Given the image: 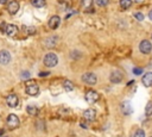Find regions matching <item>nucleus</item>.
Segmentation results:
<instances>
[{"label": "nucleus", "instance_id": "obj_1", "mask_svg": "<svg viewBox=\"0 0 152 137\" xmlns=\"http://www.w3.org/2000/svg\"><path fill=\"white\" fill-rule=\"evenodd\" d=\"M44 64L46 66V67H55L57 63H58V57H57V55L56 54H53V52H48L45 56H44Z\"/></svg>", "mask_w": 152, "mask_h": 137}, {"label": "nucleus", "instance_id": "obj_2", "mask_svg": "<svg viewBox=\"0 0 152 137\" xmlns=\"http://www.w3.org/2000/svg\"><path fill=\"white\" fill-rule=\"evenodd\" d=\"M81 79H82V81L84 83L90 85V86H93V85H95L97 82V77H96V75L94 73H84Z\"/></svg>", "mask_w": 152, "mask_h": 137}, {"label": "nucleus", "instance_id": "obj_3", "mask_svg": "<svg viewBox=\"0 0 152 137\" xmlns=\"http://www.w3.org/2000/svg\"><path fill=\"white\" fill-rule=\"evenodd\" d=\"M6 123H7V126L10 129H17L20 124V120L15 114H10L6 119Z\"/></svg>", "mask_w": 152, "mask_h": 137}, {"label": "nucleus", "instance_id": "obj_4", "mask_svg": "<svg viewBox=\"0 0 152 137\" xmlns=\"http://www.w3.org/2000/svg\"><path fill=\"white\" fill-rule=\"evenodd\" d=\"M86 101L87 102H89V104H94V102H96L99 99H100V95H99V93L97 92H95V91H87L86 92Z\"/></svg>", "mask_w": 152, "mask_h": 137}, {"label": "nucleus", "instance_id": "obj_5", "mask_svg": "<svg viewBox=\"0 0 152 137\" xmlns=\"http://www.w3.org/2000/svg\"><path fill=\"white\" fill-rule=\"evenodd\" d=\"M26 93H27L28 95H31V96L38 95V93H39V87L34 83V81H30V83H27V86H26Z\"/></svg>", "mask_w": 152, "mask_h": 137}, {"label": "nucleus", "instance_id": "obj_6", "mask_svg": "<svg viewBox=\"0 0 152 137\" xmlns=\"http://www.w3.org/2000/svg\"><path fill=\"white\" fill-rule=\"evenodd\" d=\"M139 50H140L142 54H148V52H151V50H152V44H151V42L147 41V39L141 41L140 44H139Z\"/></svg>", "mask_w": 152, "mask_h": 137}, {"label": "nucleus", "instance_id": "obj_7", "mask_svg": "<svg viewBox=\"0 0 152 137\" xmlns=\"http://www.w3.org/2000/svg\"><path fill=\"white\" fill-rule=\"evenodd\" d=\"M122 79H124V75H122L121 71H119V70H114V71L109 75V80H110L112 83H119V82L122 81Z\"/></svg>", "mask_w": 152, "mask_h": 137}, {"label": "nucleus", "instance_id": "obj_8", "mask_svg": "<svg viewBox=\"0 0 152 137\" xmlns=\"http://www.w3.org/2000/svg\"><path fill=\"white\" fill-rule=\"evenodd\" d=\"M11 61V54L7 50H0V64H8Z\"/></svg>", "mask_w": 152, "mask_h": 137}, {"label": "nucleus", "instance_id": "obj_9", "mask_svg": "<svg viewBox=\"0 0 152 137\" xmlns=\"http://www.w3.org/2000/svg\"><path fill=\"white\" fill-rule=\"evenodd\" d=\"M141 82L145 87H151L152 86V71H147L141 77Z\"/></svg>", "mask_w": 152, "mask_h": 137}, {"label": "nucleus", "instance_id": "obj_10", "mask_svg": "<svg viewBox=\"0 0 152 137\" xmlns=\"http://www.w3.org/2000/svg\"><path fill=\"white\" fill-rule=\"evenodd\" d=\"M120 107H121V111H122V113H124V114H131V113H132V111H133L131 102H129V101H127V100L122 101Z\"/></svg>", "mask_w": 152, "mask_h": 137}, {"label": "nucleus", "instance_id": "obj_11", "mask_svg": "<svg viewBox=\"0 0 152 137\" xmlns=\"http://www.w3.org/2000/svg\"><path fill=\"white\" fill-rule=\"evenodd\" d=\"M59 24H61V18H59L58 15H52V17L50 18V20H49V26H50V29H52V30L57 29V27L59 26Z\"/></svg>", "mask_w": 152, "mask_h": 137}, {"label": "nucleus", "instance_id": "obj_12", "mask_svg": "<svg viewBox=\"0 0 152 137\" xmlns=\"http://www.w3.org/2000/svg\"><path fill=\"white\" fill-rule=\"evenodd\" d=\"M83 117H84L86 120H88V122H93V120L95 119V117H96V112H95V110H93V108H88V110L84 111Z\"/></svg>", "mask_w": 152, "mask_h": 137}, {"label": "nucleus", "instance_id": "obj_13", "mask_svg": "<svg viewBox=\"0 0 152 137\" xmlns=\"http://www.w3.org/2000/svg\"><path fill=\"white\" fill-rule=\"evenodd\" d=\"M6 102L10 107H15L18 105V96L15 94H10L7 98H6Z\"/></svg>", "mask_w": 152, "mask_h": 137}, {"label": "nucleus", "instance_id": "obj_14", "mask_svg": "<svg viewBox=\"0 0 152 137\" xmlns=\"http://www.w3.org/2000/svg\"><path fill=\"white\" fill-rule=\"evenodd\" d=\"M7 10H8V12H10L11 14H15V13L19 11V2L15 1V0L11 1L10 5H8V7H7Z\"/></svg>", "mask_w": 152, "mask_h": 137}, {"label": "nucleus", "instance_id": "obj_15", "mask_svg": "<svg viewBox=\"0 0 152 137\" xmlns=\"http://www.w3.org/2000/svg\"><path fill=\"white\" fill-rule=\"evenodd\" d=\"M5 32H6L7 36H15L17 32H18V29H17L15 25H13V24H8V25H6Z\"/></svg>", "mask_w": 152, "mask_h": 137}, {"label": "nucleus", "instance_id": "obj_16", "mask_svg": "<svg viewBox=\"0 0 152 137\" xmlns=\"http://www.w3.org/2000/svg\"><path fill=\"white\" fill-rule=\"evenodd\" d=\"M93 0H81V6L86 10V11H89V8L93 6Z\"/></svg>", "mask_w": 152, "mask_h": 137}, {"label": "nucleus", "instance_id": "obj_17", "mask_svg": "<svg viewBox=\"0 0 152 137\" xmlns=\"http://www.w3.org/2000/svg\"><path fill=\"white\" fill-rule=\"evenodd\" d=\"M145 114L147 117H152V101H148L145 106Z\"/></svg>", "mask_w": 152, "mask_h": 137}, {"label": "nucleus", "instance_id": "obj_18", "mask_svg": "<svg viewBox=\"0 0 152 137\" xmlns=\"http://www.w3.org/2000/svg\"><path fill=\"white\" fill-rule=\"evenodd\" d=\"M63 88L65 89V91H72L74 89V85H72V82L71 81H69V80H66V81H64L63 82Z\"/></svg>", "mask_w": 152, "mask_h": 137}, {"label": "nucleus", "instance_id": "obj_19", "mask_svg": "<svg viewBox=\"0 0 152 137\" xmlns=\"http://www.w3.org/2000/svg\"><path fill=\"white\" fill-rule=\"evenodd\" d=\"M56 42H57V37H51V38L46 39V46L48 48H53Z\"/></svg>", "mask_w": 152, "mask_h": 137}, {"label": "nucleus", "instance_id": "obj_20", "mask_svg": "<svg viewBox=\"0 0 152 137\" xmlns=\"http://www.w3.org/2000/svg\"><path fill=\"white\" fill-rule=\"evenodd\" d=\"M26 111H27V113L31 114V116H36V114L38 113V108H37L36 106H27V107H26Z\"/></svg>", "mask_w": 152, "mask_h": 137}, {"label": "nucleus", "instance_id": "obj_21", "mask_svg": "<svg viewBox=\"0 0 152 137\" xmlns=\"http://www.w3.org/2000/svg\"><path fill=\"white\" fill-rule=\"evenodd\" d=\"M31 4L34 6V7H44L45 6V0H32Z\"/></svg>", "mask_w": 152, "mask_h": 137}, {"label": "nucleus", "instance_id": "obj_22", "mask_svg": "<svg viewBox=\"0 0 152 137\" xmlns=\"http://www.w3.org/2000/svg\"><path fill=\"white\" fill-rule=\"evenodd\" d=\"M131 5H132V0H120V6H121L124 10L131 7Z\"/></svg>", "mask_w": 152, "mask_h": 137}, {"label": "nucleus", "instance_id": "obj_23", "mask_svg": "<svg viewBox=\"0 0 152 137\" xmlns=\"http://www.w3.org/2000/svg\"><path fill=\"white\" fill-rule=\"evenodd\" d=\"M133 137H145V131L141 130V129H138V130L134 132Z\"/></svg>", "mask_w": 152, "mask_h": 137}, {"label": "nucleus", "instance_id": "obj_24", "mask_svg": "<svg viewBox=\"0 0 152 137\" xmlns=\"http://www.w3.org/2000/svg\"><path fill=\"white\" fill-rule=\"evenodd\" d=\"M133 15H134V18H135L137 20H139V21L144 20V14H142V13H140V12H135Z\"/></svg>", "mask_w": 152, "mask_h": 137}, {"label": "nucleus", "instance_id": "obj_25", "mask_svg": "<svg viewBox=\"0 0 152 137\" xmlns=\"http://www.w3.org/2000/svg\"><path fill=\"white\" fill-rule=\"evenodd\" d=\"M95 2H96L99 6H106V5H108L109 0H95Z\"/></svg>", "mask_w": 152, "mask_h": 137}, {"label": "nucleus", "instance_id": "obj_26", "mask_svg": "<svg viewBox=\"0 0 152 137\" xmlns=\"http://www.w3.org/2000/svg\"><path fill=\"white\" fill-rule=\"evenodd\" d=\"M26 32H27L28 35H33V33L36 32V30H34L33 26H28V27H26Z\"/></svg>", "mask_w": 152, "mask_h": 137}, {"label": "nucleus", "instance_id": "obj_27", "mask_svg": "<svg viewBox=\"0 0 152 137\" xmlns=\"http://www.w3.org/2000/svg\"><path fill=\"white\" fill-rule=\"evenodd\" d=\"M133 73H134L135 75H140V74L142 73V69H141V68H137V67H135V68H133Z\"/></svg>", "mask_w": 152, "mask_h": 137}, {"label": "nucleus", "instance_id": "obj_28", "mask_svg": "<svg viewBox=\"0 0 152 137\" xmlns=\"http://www.w3.org/2000/svg\"><path fill=\"white\" fill-rule=\"evenodd\" d=\"M20 76H21V79H28V77H30V73L25 70V71H23V73H21V75H20Z\"/></svg>", "mask_w": 152, "mask_h": 137}, {"label": "nucleus", "instance_id": "obj_29", "mask_svg": "<svg viewBox=\"0 0 152 137\" xmlns=\"http://www.w3.org/2000/svg\"><path fill=\"white\" fill-rule=\"evenodd\" d=\"M49 74H50L49 71H42V73L39 74V76H42V77H43V76H48Z\"/></svg>", "mask_w": 152, "mask_h": 137}, {"label": "nucleus", "instance_id": "obj_30", "mask_svg": "<svg viewBox=\"0 0 152 137\" xmlns=\"http://www.w3.org/2000/svg\"><path fill=\"white\" fill-rule=\"evenodd\" d=\"M148 19H150V20H152V10L148 12Z\"/></svg>", "mask_w": 152, "mask_h": 137}, {"label": "nucleus", "instance_id": "obj_31", "mask_svg": "<svg viewBox=\"0 0 152 137\" xmlns=\"http://www.w3.org/2000/svg\"><path fill=\"white\" fill-rule=\"evenodd\" d=\"M7 2V0H0V4L1 5H4V4H6Z\"/></svg>", "mask_w": 152, "mask_h": 137}, {"label": "nucleus", "instance_id": "obj_32", "mask_svg": "<svg viewBox=\"0 0 152 137\" xmlns=\"http://www.w3.org/2000/svg\"><path fill=\"white\" fill-rule=\"evenodd\" d=\"M134 1H135V2H137V4H140V2H142V1H144V0H134Z\"/></svg>", "mask_w": 152, "mask_h": 137}, {"label": "nucleus", "instance_id": "obj_33", "mask_svg": "<svg viewBox=\"0 0 152 137\" xmlns=\"http://www.w3.org/2000/svg\"><path fill=\"white\" fill-rule=\"evenodd\" d=\"M2 133H4V130H0V136H1Z\"/></svg>", "mask_w": 152, "mask_h": 137}, {"label": "nucleus", "instance_id": "obj_34", "mask_svg": "<svg viewBox=\"0 0 152 137\" xmlns=\"http://www.w3.org/2000/svg\"><path fill=\"white\" fill-rule=\"evenodd\" d=\"M151 137H152V136H151Z\"/></svg>", "mask_w": 152, "mask_h": 137}]
</instances>
